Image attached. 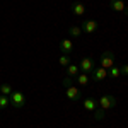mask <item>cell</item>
I'll list each match as a JSON object with an SVG mask.
<instances>
[{"mask_svg": "<svg viewBox=\"0 0 128 128\" xmlns=\"http://www.w3.org/2000/svg\"><path fill=\"white\" fill-rule=\"evenodd\" d=\"M58 63L62 65V67H68L72 62H70V56H68V55H62V56L58 58Z\"/></svg>", "mask_w": 128, "mask_h": 128, "instance_id": "16", "label": "cell"}, {"mask_svg": "<svg viewBox=\"0 0 128 128\" xmlns=\"http://www.w3.org/2000/svg\"><path fill=\"white\" fill-rule=\"evenodd\" d=\"M99 63H101V67H102V68H111V67H113V65H114V53H113V51H102V53H101V62H99Z\"/></svg>", "mask_w": 128, "mask_h": 128, "instance_id": "2", "label": "cell"}, {"mask_svg": "<svg viewBox=\"0 0 128 128\" xmlns=\"http://www.w3.org/2000/svg\"><path fill=\"white\" fill-rule=\"evenodd\" d=\"M89 79H90V77H89L87 74H79V75H77V84H79L80 87H84V86L89 84Z\"/></svg>", "mask_w": 128, "mask_h": 128, "instance_id": "13", "label": "cell"}, {"mask_svg": "<svg viewBox=\"0 0 128 128\" xmlns=\"http://www.w3.org/2000/svg\"><path fill=\"white\" fill-rule=\"evenodd\" d=\"M10 99V104L14 106V108H22L24 104H26V96H24V92H20V90H12V94L9 96Z\"/></svg>", "mask_w": 128, "mask_h": 128, "instance_id": "1", "label": "cell"}, {"mask_svg": "<svg viewBox=\"0 0 128 128\" xmlns=\"http://www.w3.org/2000/svg\"><path fill=\"white\" fill-rule=\"evenodd\" d=\"M63 86H65V87L72 86V77H67V79H63Z\"/></svg>", "mask_w": 128, "mask_h": 128, "instance_id": "20", "label": "cell"}, {"mask_svg": "<svg viewBox=\"0 0 128 128\" xmlns=\"http://www.w3.org/2000/svg\"><path fill=\"white\" fill-rule=\"evenodd\" d=\"M120 75H121V68H120V67H114V65H113V67L109 68V77L116 79V77H120Z\"/></svg>", "mask_w": 128, "mask_h": 128, "instance_id": "15", "label": "cell"}, {"mask_svg": "<svg viewBox=\"0 0 128 128\" xmlns=\"http://www.w3.org/2000/svg\"><path fill=\"white\" fill-rule=\"evenodd\" d=\"M68 32H70V36H74V38H77V36H80V34H82V29H80L79 26H72Z\"/></svg>", "mask_w": 128, "mask_h": 128, "instance_id": "18", "label": "cell"}, {"mask_svg": "<svg viewBox=\"0 0 128 128\" xmlns=\"http://www.w3.org/2000/svg\"><path fill=\"white\" fill-rule=\"evenodd\" d=\"M98 106L101 109H111L116 106V99L113 98V96H109V94H104V96H101L98 101Z\"/></svg>", "mask_w": 128, "mask_h": 128, "instance_id": "3", "label": "cell"}, {"mask_svg": "<svg viewBox=\"0 0 128 128\" xmlns=\"http://www.w3.org/2000/svg\"><path fill=\"white\" fill-rule=\"evenodd\" d=\"M109 5H111L113 10H116V12H125L128 16V7L125 5L123 0H109Z\"/></svg>", "mask_w": 128, "mask_h": 128, "instance_id": "7", "label": "cell"}, {"mask_svg": "<svg viewBox=\"0 0 128 128\" xmlns=\"http://www.w3.org/2000/svg\"><path fill=\"white\" fill-rule=\"evenodd\" d=\"M94 60L92 58H89V56H86V58H82L80 60V63H79V68H82V72L84 74H87V72H92L94 70Z\"/></svg>", "mask_w": 128, "mask_h": 128, "instance_id": "5", "label": "cell"}, {"mask_svg": "<svg viewBox=\"0 0 128 128\" xmlns=\"http://www.w3.org/2000/svg\"><path fill=\"white\" fill-rule=\"evenodd\" d=\"M12 90H14V89L10 87V84H2V86H0V94H2V96H10Z\"/></svg>", "mask_w": 128, "mask_h": 128, "instance_id": "14", "label": "cell"}, {"mask_svg": "<svg viewBox=\"0 0 128 128\" xmlns=\"http://www.w3.org/2000/svg\"><path fill=\"white\" fill-rule=\"evenodd\" d=\"M98 28H99V24L96 20H86V22L82 24V29L86 31L87 34H92L94 31H98Z\"/></svg>", "mask_w": 128, "mask_h": 128, "instance_id": "8", "label": "cell"}, {"mask_svg": "<svg viewBox=\"0 0 128 128\" xmlns=\"http://www.w3.org/2000/svg\"><path fill=\"white\" fill-rule=\"evenodd\" d=\"M65 94H67L68 101H72V102H77V101L80 99V89H79V87H74V86H68Z\"/></svg>", "mask_w": 128, "mask_h": 128, "instance_id": "6", "label": "cell"}, {"mask_svg": "<svg viewBox=\"0 0 128 128\" xmlns=\"http://www.w3.org/2000/svg\"><path fill=\"white\" fill-rule=\"evenodd\" d=\"M82 106H84V108L87 109V111H96V109H98V102H96V99L87 98V99H84Z\"/></svg>", "mask_w": 128, "mask_h": 128, "instance_id": "10", "label": "cell"}, {"mask_svg": "<svg viewBox=\"0 0 128 128\" xmlns=\"http://www.w3.org/2000/svg\"><path fill=\"white\" fill-rule=\"evenodd\" d=\"M79 75V65H72L67 67V77H77Z\"/></svg>", "mask_w": 128, "mask_h": 128, "instance_id": "12", "label": "cell"}, {"mask_svg": "<svg viewBox=\"0 0 128 128\" xmlns=\"http://www.w3.org/2000/svg\"><path fill=\"white\" fill-rule=\"evenodd\" d=\"M9 104H10L9 96H2V94H0V109H5Z\"/></svg>", "mask_w": 128, "mask_h": 128, "instance_id": "17", "label": "cell"}, {"mask_svg": "<svg viewBox=\"0 0 128 128\" xmlns=\"http://www.w3.org/2000/svg\"><path fill=\"white\" fill-rule=\"evenodd\" d=\"M121 74H123V75H128V65H123V67H121Z\"/></svg>", "mask_w": 128, "mask_h": 128, "instance_id": "21", "label": "cell"}, {"mask_svg": "<svg viewBox=\"0 0 128 128\" xmlns=\"http://www.w3.org/2000/svg\"><path fill=\"white\" fill-rule=\"evenodd\" d=\"M72 50H74V43H72L70 40H63L62 43H60V51H62L63 55H68Z\"/></svg>", "mask_w": 128, "mask_h": 128, "instance_id": "9", "label": "cell"}, {"mask_svg": "<svg viewBox=\"0 0 128 128\" xmlns=\"http://www.w3.org/2000/svg\"><path fill=\"white\" fill-rule=\"evenodd\" d=\"M72 10H74V14H75V16L82 17V16H84V12H86V7H84V4H82V2H75V4H72Z\"/></svg>", "mask_w": 128, "mask_h": 128, "instance_id": "11", "label": "cell"}, {"mask_svg": "<svg viewBox=\"0 0 128 128\" xmlns=\"http://www.w3.org/2000/svg\"><path fill=\"white\" fill-rule=\"evenodd\" d=\"M94 114H96V118H98V120H102V118H104L102 111H99V109H96V111H94Z\"/></svg>", "mask_w": 128, "mask_h": 128, "instance_id": "19", "label": "cell"}, {"mask_svg": "<svg viewBox=\"0 0 128 128\" xmlns=\"http://www.w3.org/2000/svg\"><path fill=\"white\" fill-rule=\"evenodd\" d=\"M90 74H92V80H96V82H101L108 77V70L102 68V67H94V70Z\"/></svg>", "mask_w": 128, "mask_h": 128, "instance_id": "4", "label": "cell"}]
</instances>
